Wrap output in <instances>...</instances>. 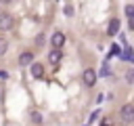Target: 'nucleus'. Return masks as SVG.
Wrapping results in <instances>:
<instances>
[{"label": "nucleus", "mask_w": 134, "mask_h": 126, "mask_svg": "<svg viewBox=\"0 0 134 126\" xmlns=\"http://www.w3.org/2000/svg\"><path fill=\"white\" fill-rule=\"evenodd\" d=\"M50 44L54 46V50H59V48L65 44V34H63V32H54L52 38H50Z\"/></svg>", "instance_id": "obj_1"}, {"label": "nucleus", "mask_w": 134, "mask_h": 126, "mask_svg": "<svg viewBox=\"0 0 134 126\" xmlns=\"http://www.w3.org/2000/svg\"><path fill=\"white\" fill-rule=\"evenodd\" d=\"M126 82H128V84L134 82V71H132V69H128V74H126Z\"/></svg>", "instance_id": "obj_10"}, {"label": "nucleus", "mask_w": 134, "mask_h": 126, "mask_svg": "<svg viewBox=\"0 0 134 126\" xmlns=\"http://www.w3.org/2000/svg\"><path fill=\"white\" fill-rule=\"evenodd\" d=\"M48 61H50V63H59V61H61V50H54V48H52V50L48 52Z\"/></svg>", "instance_id": "obj_8"}, {"label": "nucleus", "mask_w": 134, "mask_h": 126, "mask_svg": "<svg viewBox=\"0 0 134 126\" xmlns=\"http://www.w3.org/2000/svg\"><path fill=\"white\" fill-rule=\"evenodd\" d=\"M13 25H15V19L8 13H2L0 15V29H10Z\"/></svg>", "instance_id": "obj_2"}, {"label": "nucleus", "mask_w": 134, "mask_h": 126, "mask_svg": "<svg viewBox=\"0 0 134 126\" xmlns=\"http://www.w3.org/2000/svg\"><path fill=\"white\" fill-rule=\"evenodd\" d=\"M31 76L34 78H42L44 76V67L40 63H31Z\"/></svg>", "instance_id": "obj_7"}, {"label": "nucleus", "mask_w": 134, "mask_h": 126, "mask_svg": "<svg viewBox=\"0 0 134 126\" xmlns=\"http://www.w3.org/2000/svg\"><path fill=\"white\" fill-rule=\"evenodd\" d=\"M119 32V19H111L109 21V27H107V34L109 36H115Z\"/></svg>", "instance_id": "obj_5"}, {"label": "nucleus", "mask_w": 134, "mask_h": 126, "mask_svg": "<svg viewBox=\"0 0 134 126\" xmlns=\"http://www.w3.org/2000/svg\"><path fill=\"white\" fill-rule=\"evenodd\" d=\"M6 52V40H0V55Z\"/></svg>", "instance_id": "obj_12"}, {"label": "nucleus", "mask_w": 134, "mask_h": 126, "mask_svg": "<svg viewBox=\"0 0 134 126\" xmlns=\"http://www.w3.org/2000/svg\"><path fill=\"white\" fill-rule=\"evenodd\" d=\"M63 13H65L67 17H71V15L75 13V10H73V4H65V10H63Z\"/></svg>", "instance_id": "obj_9"}, {"label": "nucleus", "mask_w": 134, "mask_h": 126, "mask_svg": "<svg viewBox=\"0 0 134 126\" xmlns=\"http://www.w3.org/2000/svg\"><path fill=\"white\" fill-rule=\"evenodd\" d=\"M19 63H21V65H29V63H34V55H31V52H27V50H25V52H21Z\"/></svg>", "instance_id": "obj_6"}, {"label": "nucleus", "mask_w": 134, "mask_h": 126, "mask_svg": "<svg viewBox=\"0 0 134 126\" xmlns=\"http://www.w3.org/2000/svg\"><path fill=\"white\" fill-rule=\"evenodd\" d=\"M31 120H34V122H40L42 118H40V113H38V111H34V113H31Z\"/></svg>", "instance_id": "obj_13"}, {"label": "nucleus", "mask_w": 134, "mask_h": 126, "mask_svg": "<svg viewBox=\"0 0 134 126\" xmlns=\"http://www.w3.org/2000/svg\"><path fill=\"white\" fill-rule=\"evenodd\" d=\"M84 84L86 86H94L96 84V71L94 69H86L84 71Z\"/></svg>", "instance_id": "obj_3"}, {"label": "nucleus", "mask_w": 134, "mask_h": 126, "mask_svg": "<svg viewBox=\"0 0 134 126\" xmlns=\"http://www.w3.org/2000/svg\"><path fill=\"white\" fill-rule=\"evenodd\" d=\"M126 15H128V19H132V15H134V6H132V4L126 6Z\"/></svg>", "instance_id": "obj_11"}, {"label": "nucleus", "mask_w": 134, "mask_h": 126, "mask_svg": "<svg viewBox=\"0 0 134 126\" xmlns=\"http://www.w3.org/2000/svg\"><path fill=\"white\" fill-rule=\"evenodd\" d=\"M121 118H124V122H132L134 120V107L132 105H124L121 107Z\"/></svg>", "instance_id": "obj_4"}]
</instances>
